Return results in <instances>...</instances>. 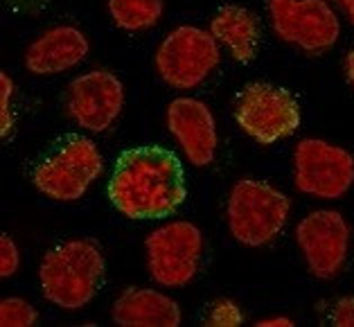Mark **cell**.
Instances as JSON below:
<instances>
[{
    "label": "cell",
    "mask_w": 354,
    "mask_h": 327,
    "mask_svg": "<svg viewBox=\"0 0 354 327\" xmlns=\"http://www.w3.org/2000/svg\"><path fill=\"white\" fill-rule=\"evenodd\" d=\"M187 196L185 169L160 144H140L118 156L109 178V199L129 219H162Z\"/></svg>",
    "instance_id": "6da1fadb"
},
{
    "label": "cell",
    "mask_w": 354,
    "mask_h": 327,
    "mask_svg": "<svg viewBox=\"0 0 354 327\" xmlns=\"http://www.w3.org/2000/svg\"><path fill=\"white\" fill-rule=\"evenodd\" d=\"M241 323H244V314H241L239 305L228 298L217 300L210 307V312L205 314V325L210 327H237Z\"/></svg>",
    "instance_id": "ac0fdd59"
},
{
    "label": "cell",
    "mask_w": 354,
    "mask_h": 327,
    "mask_svg": "<svg viewBox=\"0 0 354 327\" xmlns=\"http://www.w3.org/2000/svg\"><path fill=\"white\" fill-rule=\"evenodd\" d=\"M352 232L348 221L336 210H314L296 226V244L302 251L309 273L318 280L336 278L350 253Z\"/></svg>",
    "instance_id": "30bf717a"
},
{
    "label": "cell",
    "mask_w": 354,
    "mask_h": 327,
    "mask_svg": "<svg viewBox=\"0 0 354 327\" xmlns=\"http://www.w3.org/2000/svg\"><path fill=\"white\" fill-rule=\"evenodd\" d=\"M221 62L219 41L196 25L171 30L156 50V71L171 88L187 91L203 84Z\"/></svg>",
    "instance_id": "5b68a950"
},
{
    "label": "cell",
    "mask_w": 354,
    "mask_h": 327,
    "mask_svg": "<svg viewBox=\"0 0 354 327\" xmlns=\"http://www.w3.org/2000/svg\"><path fill=\"white\" fill-rule=\"evenodd\" d=\"M104 169V158L91 138L64 136L46 151L32 171L34 187L53 201L82 199Z\"/></svg>",
    "instance_id": "3957f363"
},
{
    "label": "cell",
    "mask_w": 354,
    "mask_h": 327,
    "mask_svg": "<svg viewBox=\"0 0 354 327\" xmlns=\"http://www.w3.org/2000/svg\"><path fill=\"white\" fill-rule=\"evenodd\" d=\"M109 14L118 28L142 32L160 21L162 0H109Z\"/></svg>",
    "instance_id": "2e32d148"
},
{
    "label": "cell",
    "mask_w": 354,
    "mask_h": 327,
    "mask_svg": "<svg viewBox=\"0 0 354 327\" xmlns=\"http://www.w3.org/2000/svg\"><path fill=\"white\" fill-rule=\"evenodd\" d=\"M343 68H345V80H348V84L354 88V48L348 53V57H345Z\"/></svg>",
    "instance_id": "603a6c76"
},
{
    "label": "cell",
    "mask_w": 354,
    "mask_h": 327,
    "mask_svg": "<svg viewBox=\"0 0 354 327\" xmlns=\"http://www.w3.org/2000/svg\"><path fill=\"white\" fill-rule=\"evenodd\" d=\"M293 183L316 199H341L354 185L352 151L321 138H302L293 149Z\"/></svg>",
    "instance_id": "52a82bcc"
},
{
    "label": "cell",
    "mask_w": 354,
    "mask_h": 327,
    "mask_svg": "<svg viewBox=\"0 0 354 327\" xmlns=\"http://www.w3.org/2000/svg\"><path fill=\"white\" fill-rule=\"evenodd\" d=\"M269 19L278 39L323 55L341 37V21L327 0H269Z\"/></svg>",
    "instance_id": "9c48e42d"
},
{
    "label": "cell",
    "mask_w": 354,
    "mask_h": 327,
    "mask_svg": "<svg viewBox=\"0 0 354 327\" xmlns=\"http://www.w3.org/2000/svg\"><path fill=\"white\" fill-rule=\"evenodd\" d=\"M257 325L260 327H293V321L291 318H264V321H257Z\"/></svg>",
    "instance_id": "7402d4cb"
},
{
    "label": "cell",
    "mask_w": 354,
    "mask_h": 327,
    "mask_svg": "<svg viewBox=\"0 0 354 327\" xmlns=\"http://www.w3.org/2000/svg\"><path fill=\"white\" fill-rule=\"evenodd\" d=\"M12 93H14V84L10 80V75L3 73L0 75V131H3V138L10 136L12 131Z\"/></svg>",
    "instance_id": "d6986e66"
},
{
    "label": "cell",
    "mask_w": 354,
    "mask_h": 327,
    "mask_svg": "<svg viewBox=\"0 0 354 327\" xmlns=\"http://www.w3.org/2000/svg\"><path fill=\"white\" fill-rule=\"evenodd\" d=\"M334 3L341 7V10L345 12V16H348V21L354 25V0H334Z\"/></svg>",
    "instance_id": "cb8c5ba5"
},
{
    "label": "cell",
    "mask_w": 354,
    "mask_h": 327,
    "mask_svg": "<svg viewBox=\"0 0 354 327\" xmlns=\"http://www.w3.org/2000/svg\"><path fill=\"white\" fill-rule=\"evenodd\" d=\"M289 196L266 180L241 178L228 196V228L239 244L260 248L271 244L287 226Z\"/></svg>",
    "instance_id": "277c9868"
},
{
    "label": "cell",
    "mask_w": 354,
    "mask_h": 327,
    "mask_svg": "<svg viewBox=\"0 0 354 327\" xmlns=\"http://www.w3.org/2000/svg\"><path fill=\"white\" fill-rule=\"evenodd\" d=\"M330 318L336 327H354V296H343L336 300Z\"/></svg>",
    "instance_id": "44dd1931"
},
{
    "label": "cell",
    "mask_w": 354,
    "mask_h": 327,
    "mask_svg": "<svg viewBox=\"0 0 354 327\" xmlns=\"http://www.w3.org/2000/svg\"><path fill=\"white\" fill-rule=\"evenodd\" d=\"M167 129L187 160L205 167L217 153V124L208 104L196 97H176L167 106Z\"/></svg>",
    "instance_id": "7c38bea8"
},
{
    "label": "cell",
    "mask_w": 354,
    "mask_h": 327,
    "mask_svg": "<svg viewBox=\"0 0 354 327\" xmlns=\"http://www.w3.org/2000/svg\"><path fill=\"white\" fill-rule=\"evenodd\" d=\"M235 120L241 131L260 144H273L298 131L300 104L291 91L273 84H248L235 100Z\"/></svg>",
    "instance_id": "8992f818"
},
{
    "label": "cell",
    "mask_w": 354,
    "mask_h": 327,
    "mask_svg": "<svg viewBox=\"0 0 354 327\" xmlns=\"http://www.w3.org/2000/svg\"><path fill=\"white\" fill-rule=\"evenodd\" d=\"M111 316L124 327H178L183 321L176 300L142 287L124 289L113 303Z\"/></svg>",
    "instance_id": "5bb4252c"
},
{
    "label": "cell",
    "mask_w": 354,
    "mask_h": 327,
    "mask_svg": "<svg viewBox=\"0 0 354 327\" xmlns=\"http://www.w3.org/2000/svg\"><path fill=\"white\" fill-rule=\"evenodd\" d=\"M39 314L28 300L3 298L0 303V325L3 327H32L37 325Z\"/></svg>",
    "instance_id": "e0dca14e"
},
{
    "label": "cell",
    "mask_w": 354,
    "mask_h": 327,
    "mask_svg": "<svg viewBox=\"0 0 354 327\" xmlns=\"http://www.w3.org/2000/svg\"><path fill=\"white\" fill-rule=\"evenodd\" d=\"M19 264H21L19 246H16V242L10 235H3L0 237V275L10 278V275L19 271Z\"/></svg>",
    "instance_id": "ffe728a7"
},
{
    "label": "cell",
    "mask_w": 354,
    "mask_h": 327,
    "mask_svg": "<svg viewBox=\"0 0 354 327\" xmlns=\"http://www.w3.org/2000/svg\"><path fill=\"white\" fill-rule=\"evenodd\" d=\"M88 39L73 25H57L25 50V66L34 75H59L80 66L88 57Z\"/></svg>",
    "instance_id": "4fadbf2b"
},
{
    "label": "cell",
    "mask_w": 354,
    "mask_h": 327,
    "mask_svg": "<svg viewBox=\"0 0 354 327\" xmlns=\"http://www.w3.org/2000/svg\"><path fill=\"white\" fill-rule=\"evenodd\" d=\"M104 253L93 239H71L43 255L39 280L46 300L75 312L88 305L104 280Z\"/></svg>",
    "instance_id": "7a4b0ae2"
},
{
    "label": "cell",
    "mask_w": 354,
    "mask_h": 327,
    "mask_svg": "<svg viewBox=\"0 0 354 327\" xmlns=\"http://www.w3.org/2000/svg\"><path fill=\"white\" fill-rule=\"evenodd\" d=\"M212 37L239 64H250L260 48V21L241 5H221L210 21Z\"/></svg>",
    "instance_id": "9a60e30c"
},
{
    "label": "cell",
    "mask_w": 354,
    "mask_h": 327,
    "mask_svg": "<svg viewBox=\"0 0 354 327\" xmlns=\"http://www.w3.org/2000/svg\"><path fill=\"white\" fill-rule=\"evenodd\" d=\"M124 86L113 73L91 71L68 84L66 113L86 131H106L122 113Z\"/></svg>",
    "instance_id": "8fae6325"
},
{
    "label": "cell",
    "mask_w": 354,
    "mask_h": 327,
    "mask_svg": "<svg viewBox=\"0 0 354 327\" xmlns=\"http://www.w3.org/2000/svg\"><path fill=\"white\" fill-rule=\"evenodd\" d=\"M147 269L162 287H185L194 280L201 264L203 235L194 223L171 221L151 232L145 242Z\"/></svg>",
    "instance_id": "ba28073f"
}]
</instances>
